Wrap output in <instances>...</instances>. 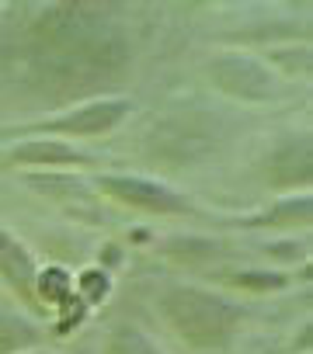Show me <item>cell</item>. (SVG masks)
Masks as SVG:
<instances>
[{
	"instance_id": "obj_1",
	"label": "cell",
	"mask_w": 313,
	"mask_h": 354,
	"mask_svg": "<svg viewBox=\"0 0 313 354\" xmlns=\"http://www.w3.org/2000/svg\"><path fill=\"white\" fill-rule=\"evenodd\" d=\"M161 309H164L168 323L175 326V333L181 340H188L195 351L226 347L240 323V313L226 299L199 292V288H171L161 299Z\"/></svg>"
},
{
	"instance_id": "obj_2",
	"label": "cell",
	"mask_w": 313,
	"mask_h": 354,
	"mask_svg": "<svg viewBox=\"0 0 313 354\" xmlns=\"http://www.w3.org/2000/svg\"><path fill=\"white\" fill-rule=\"evenodd\" d=\"M213 80L220 91L233 94V97H244V101H265L271 94V77L268 70H261L254 59L247 56H216L213 63Z\"/></svg>"
},
{
	"instance_id": "obj_3",
	"label": "cell",
	"mask_w": 313,
	"mask_h": 354,
	"mask_svg": "<svg viewBox=\"0 0 313 354\" xmlns=\"http://www.w3.org/2000/svg\"><path fill=\"white\" fill-rule=\"evenodd\" d=\"M101 188L132 205V209H143V212H185V198H178L175 192L161 188V185H153V181H143V177H105Z\"/></svg>"
},
{
	"instance_id": "obj_4",
	"label": "cell",
	"mask_w": 313,
	"mask_h": 354,
	"mask_svg": "<svg viewBox=\"0 0 313 354\" xmlns=\"http://www.w3.org/2000/svg\"><path fill=\"white\" fill-rule=\"evenodd\" d=\"M125 115H129V101H94V104H84L77 111H66V115L46 122V129L73 132V136H98V132H111Z\"/></svg>"
},
{
	"instance_id": "obj_5",
	"label": "cell",
	"mask_w": 313,
	"mask_h": 354,
	"mask_svg": "<svg viewBox=\"0 0 313 354\" xmlns=\"http://www.w3.org/2000/svg\"><path fill=\"white\" fill-rule=\"evenodd\" d=\"M0 274H4V281L15 292H21L28 302H35V261L4 230H0Z\"/></svg>"
},
{
	"instance_id": "obj_6",
	"label": "cell",
	"mask_w": 313,
	"mask_h": 354,
	"mask_svg": "<svg viewBox=\"0 0 313 354\" xmlns=\"http://www.w3.org/2000/svg\"><path fill=\"white\" fill-rule=\"evenodd\" d=\"M18 163H84V156L63 142H25L15 149Z\"/></svg>"
},
{
	"instance_id": "obj_7",
	"label": "cell",
	"mask_w": 313,
	"mask_h": 354,
	"mask_svg": "<svg viewBox=\"0 0 313 354\" xmlns=\"http://www.w3.org/2000/svg\"><path fill=\"white\" fill-rule=\"evenodd\" d=\"M32 344H39L35 326H28L25 319H15V316H0V354H11V351H21Z\"/></svg>"
},
{
	"instance_id": "obj_8",
	"label": "cell",
	"mask_w": 313,
	"mask_h": 354,
	"mask_svg": "<svg viewBox=\"0 0 313 354\" xmlns=\"http://www.w3.org/2000/svg\"><path fill=\"white\" fill-rule=\"evenodd\" d=\"M105 354H161V351H156L143 333L122 330V333H115V337L108 340V351H105Z\"/></svg>"
},
{
	"instance_id": "obj_9",
	"label": "cell",
	"mask_w": 313,
	"mask_h": 354,
	"mask_svg": "<svg viewBox=\"0 0 313 354\" xmlns=\"http://www.w3.org/2000/svg\"><path fill=\"white\" fill-rule=\"evenodd\" d=\"M237 285H244V288H258V292H268V288H282L285 278H282V274H240Z\"/></svg>"
}]
</instances>
